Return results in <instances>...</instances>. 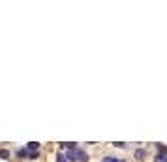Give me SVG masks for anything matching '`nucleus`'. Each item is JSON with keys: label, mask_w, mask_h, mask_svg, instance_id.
<instances>
[{"label": "nucleus", "mask_w": 167, "mask_h": 162, "mask_svg": "<svg viewBox=\"0 0 167 162\" xmlns=\"http://www.w3.org/2000/svg\"><path fill=\"white\" fill-rule=\"evenodd\" d=\"M0 158H9V151H6V149H0Z\"/></svg>", "instance_id": "2"}, {"label": "nucleus", "mask_w": 167, "mask_h": 162, "mask_svg": "<svg viewBox=\"0 0 167 162\" xmlns=\"http://www.w3.org/2000/svg\"><path fill=\"white\" fill-rule=\"evenodd\" d=\"M115 147H126V143H122V142H115Z\"/></svg>", "instance_id": "8"}, {"label": "nucleus", "mask_w": 167, "mask_h": 162, "mask_svg": "<svg viewBox=\"0 0 167 162\" xmlns=\"http://www.w3.org/2000/svg\"><path fill=\"white\" fill-rule=\"evenodd\" d=\"M120 162H122V160H120Z\"/></svg>", "instance_id": "9"}, {"label": "nucleus", "mask_w": 167, "mask_h": 162, "mask_svg": "<svg viewBox=\"0 0 167 162\" xmlns=\"http://www.w3.org/2000/svg\"><path fill=\"white\" fill-rule=\"evenodd\" d=\"M38 147H40L38 142H28L26 143V151H38Z\"/></svg>", "instance_id": "1"}, {"label": "nucleus", "mask_w": 167, "mask_h": 162, "mask_svg": "<svg viewBox=\"0 0 167 162\" xmlns=\"http://www.w3.org/2000/svg\"><path fill=\"white\" fill-rule=\"evenodd\" d=\"M28 158H30V160H36V158H38V151H32V153H28Z\"/></svg>", "instance_id": "5"}, {"label": "nucleus", "mask_w": 167, "mask_h": 162, "mask_svg": "<svg viewBox=\"0 0 167 162\" xmlns=\"http://www.w3.org/2000/svg\"><path fill=\"white\" fill-rule=\"evenodd\" d=\"M17 155L25 158V157H28V151H25V149H21V151H19V153H17Z\"/></svg>", "instance_id": "7"}, {"label": "nucleus", "mask_w": 167, "mask_h": 162, "mask_svg": "<svg viewBox=\"0 0 167 162\" xmlns=\"http://www.w3.org/2000/svg\"><path fill=\"white\" fill-rule=\"evenodd\" d=\"M66 158H68V157H66V155H62V153H58V155H57V162H68Z\"/></svg>", "instance_id": "3"}, {"label": "nucleus", "mask_w": 167, "mask_h": 162, "mask_svg": "<svg viewBox=\"0 0 167 162\" xmlns=\"http://www.w3.org/2000/svg\"><path fill=\"white\" fill-rule=\"evenodd\" d=\"M103 162H120V160H118V158H113V157H105Z\"/></svg>", "instance_id": "6"}, {"label": "nucleus", "mask_w": 167, "mask_h": 162, "mask_svg": "<svg viewBox=\"0 0 167 162\" xmlns=\"http://www.w3.org/2000/svg\"><path fill=\"white\" fill-rule=\"evenodd\" d=\"M135 157H137L139 160H143V157H144V151H143V149H139V151H135Z\"/></svg>", "instance_id": "4"}]
</instances>
